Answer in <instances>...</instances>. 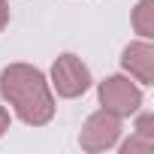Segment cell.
I'll list each match as a JSON object with an SVG mask.
<instances>
[{
	"mask_svg": "<svg viewBox=\"0 0 154 154\" xmlns=\"http://www.w3.org/2000/svg\"><path fill=\"white\" fill-rule=\"evenodd\" d=\"M0 97L27 127H45L54 118V97L42 69L30 63H9L0 72Z\"/></svg>",
	"mask_w": 154,
	"mask_h": 154,
	"instance_id": "1",
	"label": "cell"
},
{
	"mask_svg": "<svg viewBox=\"0 0 154 154\" xmlns=\"http://www.w3.org/2000/svg\"><path fill=\"white\" fill-rule=\"evenodd\" d=\"M118 139H121V118L109 109H97L94 115H88V121L82 124V133H79V145L88 154L109 151L118 145Z\"/></svg>",
	"mask_w": 154,
	"mask_h": 154,
	"instance_id": "2",
	"label": "cell"
},
{
	"mask_svg": "<svg viewBox=\"0 0 154 154\" xmlns=\"http://www.w3.org/2000/svg\"><path fill=\"white\" fill-rule=\"evenodd\" d=\"M51 88L57 91V97L63 100H75L82 97L88 88H91V72L88 66L82 63V57L75 54H60L54 63H51Z\"/></svg>",
	"mask_w": 154,
	"mask_h": 154,
	"instance_id": "3",
	"label": "cell"
},
{
	"mask_svg": "<svg viewBox=\"0 0 154 154\" xmlns=\"http://www.w3.org/2000/svg\"><path fill=\"white\" fill-rule=\"evenodd\" d=\"M97 94H100V106L115 112L118 118H130L142 106V91L127 75H109V79H103Z\"/></svg>",
	"mask_w": 154,
	"mask_h": 154,
	"instance_id": "4",
	"label": "cell"
},
{
	"mask_svg": "<svg viewBox=\"0 0 154 154\" xmlns=\"http://www.w3.org/2000/svg\"><path fill=\"white\" fill-rule=\"evenodd\" d=\"M121 66L142 85H154V45L148 39L130 42L121 54Z\"/></svg>",
	"mask_w": 154,
	"mask_h": 154,
	"instance_id": "5",
	"label": "cell"
},
{
	"mask_svg": "<svg viewBox=\"0 0 154 154\" xmlns=\"http://www.w3.org/2000/svg\"><path fill=\"white\" fill-rule=\"evenodd\" d=\"M133 30L142 39L154 36V0H139L133 9Z\"/></svg>",
	"mask_w": 154,
	"mask_h": 154,
	"instance_id": "6",
	"label": "cell"
},
{
	"mask_svg": "<svg viewBox=\"0 0 154 154\" xmlns=\"http://www.w3.org/2000/svg\"><path fill=\"white\" fill-rule=\"evenodd\" d=\"M148 151H154V142L145 136H136V133L121 145V154H148Z\"/></svg>",
	"mask_w": 154,
	"mask_h": 154,
	"instance_id": "7",
	"label": "cell"
},
{
	"mask_svg": "<svg viewBox=\"0 0 154 154\" xmlns=\"http://www.w3.org/2000/svg\"><path fill=\"white\" fill-rule=\"evenodd\" d=\"M133 133H136V136H145V139H151V142H154V115H151V112H142V115L136 118Z\"/></svg>",
	"mask_w": 154,
	"mask_h": 154,
	"instance_id": "8",
	"label": "cell"
},
{
	"mask_svg": "<svg viewBox=\"0 0 154 154\" xmlns=\"http://www.w3.org/2000/svg\"><path fill=\"white\" fill-rule=\"evenodd\" d=\"M6 24H9V3H6V0H0V33H3Z\"/></svg>",
	"mask_w": 154,
	"mask_h": 154,
	"instance_id": "9",
	"label": "cell"
},
{
	"mask_svg": "<svg viewBox=\"0 0 154 154\" xmlns=\"http://www.w3.org/2000/svg\"><path fill=\"white\" fill-rule=\"evenodd\" d=\"M6 130H9V112H6V106H0V136Z\"/></svg>",
	"mask_w": 154,
	"mask_h": 154,
	"instance_id": "10",
	"label": "cell"
}]
</instances>
